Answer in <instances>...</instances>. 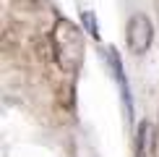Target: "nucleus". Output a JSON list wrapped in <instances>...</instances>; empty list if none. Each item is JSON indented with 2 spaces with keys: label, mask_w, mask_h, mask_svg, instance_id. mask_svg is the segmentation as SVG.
I'll use <instances>...</instances> for the list:
<instances>
[{
  "label": "nucleus",
  "mask_w": 159,
  "mask_h": 157,
  "mask_svg": "<svg viewBox=\"0 0 159 157\" xmlns=\"http://www.w3.org/2000/svg\"><path fill=\"white\" fill-rule=\"evenodd\" d=\"M52 52L65 74H78L84 63V34L70 18H57L52 26Z\"/></svg>",
  "instance_id": "f257e3e1"
},
{
  "label": "nucleus",
  "mask_w": 159,
  "mask_h": 157,
  "mask_svg": "<svg viewBox=\"0 0 159 157\" xmlns=\"http://www.w3.org/2000/svg\"><path fill=\"white\" fill-rule=\"evenodd\" d=\"M151 39H154V24L146 13H136L130 16L128 26H125V42H128V50L133 55H143L151 47Z\"/></svg>",
  "instance_id": "f03ea898"
},
{
  "label": "nucleus",
  "mask_w": 159,
  "mask_h": 157,
  "mask_svg": "<svg viewBox=\"0 0 159 157\" xmlns=\"http://www.w3.org/2000/svg\"><path fill=\"white\" fill-rule=\"evenodd\" d=\"M107 58H110V71L117 81V92H120V100H123V107H125V118L128 123L133 121V97H130V87H128V78L123 74V63H120V55H117L115 47H107Z\"/></svg>",
  "instance_id": "7ed1b4c3"
},
{
  "label": "nucleus",
  "mask_w": 159,
  "mask_h": 157,
  "mask_svg": "<svg viewBox=\"0 0 159 157\" xmlns=\"http://www.w3.org/2000/svg\"><path fill=\"white\" fill-rule=\"evenodd\" d=\"M151 152H154V126L143 121L136 131V157H151Z\"/></svg>",
  "instance_id": "20e7f679"
},
{
  "label": "nucleus",
  "mask_w": 159,
  "mask_h": 157,
  "mask_svg": "<svg viewBox=\"0 0 159 157\" xmlns=\"http://www.w3.org/2000/svg\"><path fill=\"white\" fill-rule=\"evenodd\" d=\"M81 21H84V29L89 31L91 39H99V29H97V18L91 11H81Z\"/></svg>",
  "instance_id": "39448f33"
},
{
  "label": "nucleus",
  "mask_w": 159,
  "mask_h": 157,
  "mask_svg": "<svg viewBox=\"0 0 159 157\" xmlns=\"http://www.w3.org/2000/svg\"><path fill=\"white\" fill-rule=\"evenodd\" d=\"M26 3H34V5H39V3H44V0H26Z\"/></svg>",
  "instance_id": "423d86ee"
}]
</instances>
